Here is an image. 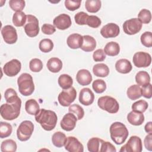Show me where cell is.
Here are the masks:
<instances>
[{
  "mask_svg": "<svg viewBox=\"0 0 152 152\" xmlns=\"http://www.w3.org/2000/svg\"><path fill=\"white\" fill-rule=\"evenodd\" d=\"M65 148L66 151L69 152H83L84 151L83 145L77 138L72 136L67 137Z\"/></svg>",
  "mask_w": 152,
  "mask_h": 152,
  "instance_id": "obj_17",
  "label": "cell"
},
{
  "mask_svg": "<svg viewBox=\"0 0 152 152\" xmlns=\"http://www.w3.org/2000/svg\"><path fill=\"white\" fill-rule=\"evenodd\" d=\"M69 112L74 113L78 120H81L84 116V110L83 108L78 104H73L69 106Z\"/></svg>",
  "mask_w": 152,
  "mask_h": 152,
  "instance_id": "obj_40",
  "label": "cell"
},
{
  "mask_svg": "<svg viewBox=\"0 0 152 152\" xmlns=\"http://www.w3.org/2000/svg\"><path fill=\"white\" fill-rule=\"evenodd\" d=\"M98 106L102 110L110 113H116L119 109V105L117 100L109 96H102L97 101Z\"/></svg>",
  "mask_w": 152,
  "mask_h": 152,
  "instance_id": "obj_5",
  "label": "cell"
},
{
  "mask_svg": "<svg viewBox=\"0 0 152 152\" xmlns=\"http://www.w3.org/2000/svg\"><path fill=\"white\" fill-rule=\"evenodd\" d=\"M142 28V23L137 18H133L126 20L123 24V30L128 35L138 33Z\"/></svg>",
  "mask_w": 152,
  "mask_h": 152,
  "instance_id": "obj_10",
  "label": "cell"
},
{
  "mask_svg": "<svg viewBox=\"0 0 152 152\" xmlns=\"http://www.w3.org/2000/svg\"><path fill=\"white\" fill-rule=\"evenodd\" d=\"M142 45L147 48L152 46V33L151 31H145L142 33L140 37Z\"/></svg>",
  "mask_w": 152,
  "mask_h": 152,
  "instance_id": "obj_45",
  "label": "cell"
},
{
  "mask_svg": "<svg viewBox=\"0 0 152 152\" xmlns=\"http://www.w3.org/2000/svg\"><path fill=\"white\" fill-rule=\"evenodd\" d=\"M132 61L135 66L138 68H145L150 65L151 56L147 52H138L134 55Z\"/></svg>",
  "mask_w": 152,
  "mask_h": 152,
  "instance_id": "obj_11",
  "label": "cell"
},
{
  "mask_svg": "<svg viewBox=\"0 0 152 152\" xmlns=\"http://www.w3.org/2000/svg\"><path fill=\"white\" fill-rule=\"evenodd\" d=\"M109 131L111 139L117 145L123 144L129 135V132L126 126L120 122H115L112 124Z\"/></svg>",
  "mask_w": 152,
  "mask_h": 152,
  "instance_id": "obj_2",
  "label": "cell"
},
{
  "mask_svg": "<svg viewBox=\"0 0 152 152\" xmlns=\"http://www.w3.org/2000/svg\"><path fill=\"white\" fill-rule=\"evenodd\" d=\"M17 148L16 142L11 139L5 140L1 144V150L2 152H15L17 150Z\"/></svg>",
  "mask_w": 152,
  "mask_h": 152,
  "instance_id": "obj_34",
  "label": "cell"
},
{
  "mask_svg": "<svg viewBox=\"0 0 152 152\" xmlns=\"http://www.w3.org/2000/svg\"><path fill=\"white\" fill-rule=\"evenodd\" d=\"M102 139L98 137L91 138L87 142V149L90 152H99Z\"/></svg>",
  "mask_w": 152,
  "mask_h": 152,
  "instance_id": "obj_35",
  "label": "cell"
},
{
  "mask_svg": "<svg viewBox=\"0 0 152 152\" xmlns=\"http://www.w3.org/2000/svg\"><path fill=\"white\" fill-rule=\"evenodd\" d=\"M135 81L137 85L145 87L150 83V76L147 71H140L135 75Z\"/></svg>",
  "mask_w": 152,
  "mask_h": 152,
  "instance_id": "obj_28",
  "label": "cell"
},
{
  "mask_svg": "<svg viewBox=\"0 0 152 152\" xmlns=\"http://www.w3.org/2000/svg\"><path fill=\"white\" fill-rule=\"evenodd\" d=\"M67 141V137L65 134L61 131L55 132L52 137V144L56 147L61 148L65 146Z\"/></svg>",
  "mask_w": 152,
  "mask_h": 152,
  "instance_id": "obj_26",
  "label": "cell"
},
{
  "mask_svg": "<svg viewBox=\"0 0 152 152\" xmlns=\"http://www.w3.org/2000/svg\"><path fill=\"white\" fill-rule=\"evenodd\" d=\"M77 120V118L74 113L71 112L67 113L61 121V127L66 131H71L75 128Z\"/></svg>",
  "mask_w": 152,
  "mask_h": 152,
  "instance_id": "obj_14",
  "label": "cell"
},
{
  "mask_svg": "<svg viewBox=\"0 0 152 152\" xmlns=\"http://www.w3.org/2000/svg\"><path fill=\"white\" fill-rule=\"evenodd\" d=\"M53 24L58 29L64 30L71 26L72 21L69 15L66 14H61L53 19Z\"/></svg>",
  "mask_w": 152,
  "mask_h": 152,
  "instance_id": "obj_16",
  "label": "cell"
},
{
  "mask_svg": "<svg viewBox=\"0 0 152 152\" xmlns=\"http://www.w3.org/2000/svg\"><path fill=\"white\" fill-rule=\"evenodd\" d=\"M21 68V62L17 59H13L4 65L3 71L8 77H14L19 73Z\"/></svg>",
  "mask_w": 152,
  "mask_h": 152,
  "instance_id": "obj_13",
  "label": "cell"
},
{
  "mask_svg": "<svg viewBox=\"0 0 152 152\" xmlns=\"http://www.w3.org/2000/svg\"><path fill=\"white\" fill-rule=\"evenodd\" d=\"M30 69L34 72H39L43 68V62L38 58H33L29 62Z\"/></svg>",
  "mask_w": 152,
  "mask_h": 152,
  "instance_id": "obj_43",
  "label": "cell"
},
{
  "mask_svg": "<svg viewBox=\"0 0 152 152\" xmlns=\"http://www.w3.org/2000/svg\"><path fill=\"white\" fill-rule=\"evenodd\" d=\"M151 125H152V122H147L145 126H144V129H145V131L146 132H147L148 134H152V126H151Z\"/></svg>",
  "mask_w": 152,
  "mask_h": 152,
  "instance_id": "obj_54",
  "label": "cell"
},
{
  "mask_svg": "<svg viewBox=\"0 0 152 152\" xmlns=\"http://www.w3.org/2000/svg\"><path fill=\"white\" fill-rule=\"evenodd\" d=\"M144 144L145 148L148 151H152V134L147 135L144 140Z\"/></svg>",
  "mask_w": 152,
  "mask_h": 152,
  "instance_id": "obj_53",
  "label": "cell"
},
{
  "mask_svg": "<svg viewBox=\"0 0 152 152\" xmlns=\"http://www.w3.org/2000/svg\"><path fill=\"white\" fill-rule=\"evenodd\" d=\"M148 104L144 100H140L132 104L131 108L132 111L140 113H144L148 108Z\"/></svg>",
  "mask_w": 152,
  "mask_h": 152,
  "instance_id": "obj_39",
  "label": "cell"
},
{
  "mask_svg": "<svg viewBox=\"0 0 152 152\" xmlns=\"http://www.w3.org/2000/svg\"><path fill=\"white\" fill-rule=\"evenodd\" d=\"M83 37V42L81 46V49L84 52H88L94 50L96 47V41L95 39L90 35H84Z\"/></svg>",
  "mask_w": 152,
  "mask_h": 152,
  "instance_id": "obj_21",
  "label": "cell"
},
{
  "mask_svg": "<svg viewBox=\"0 0 152 152\" xmlns=\"http://www.w3.org/2000/svg\"><path fill=\"white\" fill-rule=\"evenodd\" d=\"M102 6V2L99 0H87L85 2L86 10L91 13L98 12Z\"/></svg>",
  "mask_w": 152,
  "mask_h": 152,
  "instance_id": "obj_33",
  "label": "cell"
},
{
  "mask_svg": "<svg viewBox=\"0 0 152 152\" xmlns=\"http://www.w3.org/2000/svg\"><path fill=\"white\" fill-rule=\"evenodd\" d=\"M21 106V100L11 103H6L2 104L0 107L1 115L5 120H14L20 115Z\"/></svg>",
  "mask_w": 152,
  "mask_h": 152,
  "instance_id": "obj_3",
  "label": "cell"
},
{
  "mask_svg": "<svg viewBox=\"0 0 152 152\" xmlns=\"http://www.w3.org/2000/svg\"><path fill=\"white\" fill-rule=\"evenodd\" d=\"M93 58L95 62H102L106 59V55L104 50L99 49L95 50L93 54Z\"/></svg>",
  "mask_w": 152,
  "mask_h": 152,
  "instance_id": "obj_50",
  "label": "cell"
},
{
  "mask_svg": "<svg viewBox=\"0 0 152 152\" xmlns=\"http://www.w3.org/2000/svg\"><path fill=\"white\" fill-rule=\"evenodd\" d=\"M119 27L116 24L113 23L104 25L100 30L101 35L106 39L116 37L119 35Z\"/></svg>",
  "mask_w": 152,
  "mask_h": 152,
  "instance_id": "obj_15",
  "label": "cell"
},
{
  "mask_svg": "<svg viewBox=\"0 0 152 152\" xmlns=\"http://www.w3.org/2000/svg\"><path fill=\"white\" fill-rule=\"evenodd\" d=\"M1 34L4 42L7 44H14L18 39L16 29L11 25L4 26L1 29Z\"/></svg>",
  "mask_w": 152,
  "mask_h": 152,
  "instance_id": "obj_12",
  "label": "cell"
},
{
  "mask_svg": "<svg viewBox=\"0 0 152 152\" xmlns=\"http://www.w3.org/2000/svg\"><path fill=\"white\" fill-rule=\"evenodd\" d=\"M25 109L29 115H36L40 109L37 102L35 99H30L26 101L25 103Z\"/></svg>",
  "mask_w": 152,
  "mask_h": 152,
  "instance_id": "obj_29",
  "label": "cell"
},
{
  "mask_svg": "<svg viewBox=\"0 0 152 152\" xmlns=\"http://www.w3.org/2000/svg\"><path fill=\"white\" fill-rule=\"evenodd\" d=\"M126 94L129 99L135 100L142 96L141 88L137 84H133L127 89Z\"/></svg>",
  "mask_w": 152,
  "mask_h": 152,
  "instance_id": "obj_30",
  "label": "cell"
},
{
  "mask_svg": "<svg viewBox=\"0 0 152 152\" xmlns=\"http://www.w3.org/2000/svg\"><path fill=\"white\" fill-rule=\"evenodd\" d=\"M94 100V94L89 88H82L79 93V102L84 106L91 104Z\"/></svg>",
  "mask_w": 152,
  "mask_h": 152,
  "instance_id": "obj_18",
  "label": "cell"
},
{
  "mask_svg": "<svg viewBox=\"0 0 152 152\" xmlns=\"http://www.w3.org/2000/svg\"><path fill=\"white\" fill-rule=\"evenodd\" d=\"M151 88L152 86L150 83L145 87H142V88H141V95L145 98L151 99L152 96Z\"/></svg>",
  "mask_w": 152,
  "mask_h": 152,
  "instance_id": "obj_52",
  "label": "cell"
},
{
  "mask_svg": "<svg viewBox=\"0 0 152 152\" xmlns=\"http://www.w3.org/2000/svg\"><path fill=\"white\" fill-rule=\"evenodd\" d=\"M77 97V91L74 87L62 90L58 95V100L59 104L64 107L69 106L75 100Z\"/></svg>",
  "mask_w": 152,
  "mask_h": 152,
  "instance_id": "obj_8",
  "label": "cell"
},
{
  "mask_svg": "<svg viewBox=\"0 0 152 152\" xmlns=\"http://www.w3.org/2000/svg\"><path fill=\"white\" fill-rule=\"evenodd\" d=\"M102 24L101 20L96 15H89L87 21V25L92 28H97Z\"/></svg>",
  "mask_w": 152,
  "mask_h": 152,
  "instance_id": "obj_49",
  "label": "cell"
},
{
  "mask_svg": "<svg viewBox=\"0 0 152 152\" xmlns=\"http://www.w3.org/2000/svg\"><path fill=\"white\" fill-rule=\"evenodd\" d=\"M142 150V144L141 138L136 135L131 136L126 144L120 149V151L141 152Z\"/></svg>",
  "mask_w": 152,
  "mask_h": 152,
  "instance_id": "obj_9",
  "label": "cell"
},
{
  "mask_svg": "<svg viewBox=\"0 0 152 152\" xmlns=\"http://www.w3.org/2000/svg\"><path fill=\"white\" fill-rule=\"evenodd\" d=\"M99 151L100 152H116V149L115 147L110 142L105 141L102 140Z\"/></svg>",
  "mask_w": 152,
  "mask_h": 152,
  "instance_id": "obj_47",
  "label": "cell"
},
{
  "mask_svg": "<svg viewBox=\"0 0 152 152\" xmlns=\"http://www.w3.org/2000/svg\"><path fill=\"white\" fill-rule=\"evenodd\" d=\"M138 19L142 24H148L151 20L150 11L147 9L141 10L138 14Z\"/></svg>",
  "mask_w": 152,
  "mask_h": 152,
  "instance_id": "obj_41",
  "label": "cell"
},
{
  "mask_svg": "<svg viewBox=\"0 0 152 152\" xmlns=\"http://www.w3.org/2000/svg\"><path fill=\"white\" fill-rule=\"evenodd\" d=\"M24 29L27 36L34 37L39 33V26L38 19L34 15L28 14L27 15V21L24 26Z\"/></svg>",
  "mask_w": 152,
  "mask_h": 152,
  "instance_id": "obj_7",
  "label": "cell"
},
{
  "mask_svg": "<svg viewBox=\"0 0 152 152\" xmlns=\"http://www.w3.org/2000/svg\"><path fill=\"white\" fill-rule=\"evenodd\" d=\"M94 75L99 77H106L109 74V68L107 65L103 63L95 64L93 67Z\"/></svg>",
  "mask_w": 152,
  "mask_h": 152,
  "instance_id": "obj_25",
  "label": "cell"
},
{
  "mask_svg": "<svg viewBox=\"0 0 152 152\" xmlns=\"http://www.w3.org/2000/svg\"><path fill=\"white\" fill-rule=\"evenodd\" d=\"M35 120L40 124L43 129L50 131L56 126L58 116L56 113L52 110L41 109L35 115Z\"/></svg>",
  "mask_w": 152,
  "mask_h": 152,
  "instance_id": "obj_1",
  "label": "cell"
},
{
  "mask_svg": "<svg viewBox=\"0 0 152 152\" xmlns=\"http://www.w3.org/2000/svg\"><path fill=\"white\" fill-rule=\"evenodd\" d=\"M88 15L83 12L81 11L77 12L74 16V20L75 23L78 25H85L87 24V21L88 18Z\"/></svg>",
  "mask_w": 152,
  "mask_h": 152,
  "instance_id": "obj_46",
  "label": "cell"
},
{
  "mask_svg": "<svg viewBox=\"0 0 152 152\" xmlns=\"http://www.w3.org/2000/svg\"><path fill=\"white\" fill-rule=\"evenodd\" d=\"M10 8L14 11H22L26 5V2L23 0H10L9 1Z\"/></svg>",
  "mask_w": 152,
  "mask_h": 152,
  "instance_id": "obj_44",
  "label": "cell"
},
{
  "mask_svg": "<svg viewBox=\"0 0 152 152\" xmlns=\"http://www.w3.org/2000/svg\"><path fill=\"white\" fill-rule=\"evenodd\" d=\"M132 66L131 62L126 59H121L115 64L116 70L121 74H128L132 70Z\"/></svg>",
  "mask_w": 152,
  "mask_h": 152,
  "instance_id": "obj_22",
  "label": "cell"
},
{
  "mask_svg": "<svg viewBox=\"0 0 152 152\" xmlns=\"http://www.w3.org/2000/svg\"><path fill=\"white\" fill-rule=\"evenodd\" d=\"M27 21V15L23 11L15 12L12 16V23L16 27L24 26Z\"/></svg>",
  "mask_w": 152,
  "mask_h": 152,
  "instance_id": "obj_32",
  "label": "cell"
},
{
  "mask_svg": "<svg viewBox=\"0 0 152 152\" xmlns=\"http://www.w3.org/2000/svg\"><path fill=\"white\" fill-rule=\"evenodd\" d=\"M46 66L49 71L53 73H57L62 68V62L60 59L53 57L48 61Z\"/></svg>",
  "mask_w": 152,
  "mask_h": 152,
  "instance_id": "obj_24",
  "label": "cell"
},
{
  "mask_svg": "<svg viewBox=\"0 0 152 152\" xmlns=\"http://www.w3.org/2000/svg\"><path fill=\"white\" fill-rule=\"evenodd\" d=\"M12 131V127L11 125L8 122H0V137L4 138L9 137Z\"/></svg>",
  "mask_w": 152,
  "mask_h": 152,
  "instance_id": "obj_37",
  "label": "cell"
},
{
  "mask_svg": "<svg viewBox=\"0 0 152 152\" xmlns=\"http://www.w3.org/2000/svg\"><path fill=\"white\" fill-rule=\"evenodd\" d=\"M127 120L129 124L135 126L141 125L144 121V116L142 113L131 111L127 115Z\"/></svg>",
  "mask_w": 152,
  "mask_h": 152,
  "instance_id": "obj_23",
  "label": "cell"
},
{
  "mask_svg": "<svg viewBox=\"0 0 152 152\" xmlns=\"http://www.w3.org/2000/svg\"><path fill=\"white\" fill-rule=\"evenodd\" d=\"M42 31L45 34H52L56 31L55 27L53 25L45 23L42 26Z\"/></svg>",
  "mask_w": 152,
  "mask_h": 152,
  "instance_id": "obj_51",
  "label": "cell"
},
{
  "mask_svg": "<svg viewBox=\"0 0 152 152\" xmlns=\"http://www.w3.org/2000/svg\"><path fill=\"white\" fill-rule=\"evenodd\" d=\"M17 84L20 93L24 96L31 95L34 91L33 78L28 73H23L19 76L17 80Z\"/></svg>",
  "mask_w": 152,
  "mask_h": 152,
  "instance_id": "obj_4",
  "label": "cell"
},
{
  "mask_svg": "<svg viewBox=\"0 0 152 152\" xmlns=\"http://www.w3.org/2000/svg\"><path fill=\"white\" fill-rule=\"evenodd\" d=\"M4 97L7 103H14L21 100L20 98L18 96L17 92L14 89L12 88H9L5 90L4 93Z\"/></svg>",
  "mask_w": 152,
  "mask_h": 152,
  "instance_id": "obj_36",
  "label": "cell"
},
{
  "mask_svg": "<svg viewBox=\"0 0 152 152\" xmlns=\"http://www.w3.org/2000/svg\"><path fill=\"white\" fill-rule=\"evenodd\" d=\"M81 1L75 0H66L65 1V7L69 11H74L78 9L81 5Z\"/></svg>",
  "mask_w": 152,
  "mask_h": 152,
  "instance_id": "obj_48",
  "label": "cell"
},
{
  "mask_svg": "<svg viewBox=\"0 0 152 152\" xmlns=\"http://www.w3.org/2000/svg\"><path fill=\"white\" fill-rule=\"evenodd\" d=\"M76 80L81 86H88L92 81V76L88 70L82 69L77 72Z\"/></svg>",
  "mask_w": 152,
  "mask_h": 152,
  "instance_id": "obj_19",
  "label": "cell"
},
{
  "mask_svg": "<svg viewBox=\"0 0 152 152\" xmlns=\"http://www.w3.org/2000/svg\"><path fill=\"white\" fill-rule=\"evenodd\" d=\"M83 42V37L80 34L73 33L70 34L67 39L66 43L69 48L72 49L80 48Z\"/></svg>",
  "mask_w": 152,
  "mask_h": 152,
  "instance_id": "obj_20",
  "label": "cell"
},
{
  "mask_svg": "<svg viewBox=\"0 0 152 152\" xmlns=\"http://www.w3.org/2000/svg\"><path fill=\"white\" fill-rule=\"evenodd\" d=\"M92 87L96 93H102L106 89V84L104 80L97 79L93 82Z\"/></svg>",
  "mask_w": 152,
  "mask_h": 152,
  "instance_id": "obj_42",
  "label": "cell"
},
{
  "mask_svg": "<svg viewBox=\"0 0 152 152\" xmlns=\"http://www.w3.org/2000/svg\"><path fill=\"white\" fill-rule=\"evenodd\" d=\"M103 50L106 55L110 56H114L119 53L120 46L116 42H110L105 45Z\"/></svg>",
  "mask_w": 152,
  "mask_h": 152,
  "instance_id": "obj_27",
  "label": "cell"
},
{
  "mask_svg": "<svg viewBox=\"0 0 152 152\" xmlns=\"http://www.w3.org/2000/svg\"><path fill=\"white\" fill-rule=\"evenodd\" d=\"M34 131V125L30 121H24L21 122L17 129V136L21 141L30 139Z\"/></svg>",
  "mask_w": 152,
  "mask_h": 152,
  "instance_id": "obj_6",
  "label": "cell"
},
{
  "mask_svg": "<svg viewBox=\"0 0 152 152\" xmlns=\"http://www.w3.org/2000/svg\"><path fill=\"white\" fill-rule=\"evenodd\" d=\"M58 84L62 89L65 90L72 87L73 80L72 77L68 74H61L58 80Z\"/></svg>",
  "mask_w": 152,
  "mask_h": 152,
  "instance_id": "obj_31",
  "label": "cell"
},
{
  "mask_svg": "<svg viewBox=\"0 0 152 152\" xmlns=\"http://www.w3.org/2000/svg\"><path fill=\"white\" fill-rule=\"evenodd\" d=\"M39 49L44 53L50 52L53 48V43L49 39H44L40 40L39 44Z\"/></svg>",
  "mask_w": 152,
  "mask_h": 152,
  "instance_id": "obj_38",
  "label": "cell"
}]
</instances>
